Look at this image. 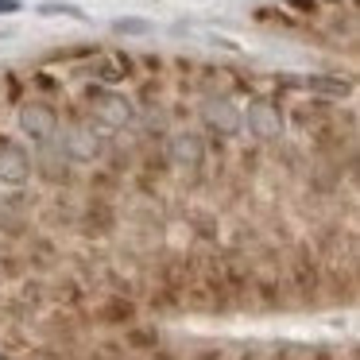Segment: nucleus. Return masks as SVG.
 Listing matches in <instances>:
<instances>
[{"mask_svg": "<svg viewBox=\"0 0 360 360\" xmlns=\"http://www.w3.org/2000/svg\"><path fill=\"white\" fill-rule=\"evenodd\" d=\"M58 148H63V155L70 159V163H94V159L101 155V136L94 132V124L74 120V124H66Z\"/></svg>", "mask_w": 360, "mask_h": 360, "instance_id": "nucleus-3", "label": "nucleus"}, {"mask_svg": "<svg viewBox=\"0 0 360 360\" xmlns=\"http://www.w3.org/2000/svg\"><path fill=\"white\" fill-rule=\"evenodd\" d=\"M51 143H39V174L51 182H63L66 174H70V159L63 155V148H51Z\"/></svg>", "mask_w": 360, "mask_h": 360, "instance_id": "nucleus-8", "label": "nucleus"}, {"mask_svg": "<svg viewBox=\"0 0 360 360\" xmlns=\"http://www.w3.org/2000/svg\"><path fill=\"white\" fill-rule=\"evenodd\" d=\"M314 360H329V352H314Z\"/></svg>", "mask_w": 360, "mask_h": 360, "instance_id": "nucleus-15", "label": "nucleus"}, {"mask_svg": "<svg viewBox=\"0 0 360 360\" xmlns=\"http://www.w3.org/2000/svg\"><path fill=\"white\" fill-rule=\"evenodd\" d=\"M287 86H302V89H314V94H329V97H345L349 94V82L341 78H326V74H310V78H287Z\"/></svg>", "mask_w": 360, "mask_h": 360, "instance_id": "nucleus-9", "label": "nucleus"}, {"mask_svg": "<svg viewBox=\"0 0 360 360\" xmlns=\"http://www.w3.org/2000/svg\"><path fill=\"white\" fill-rule=\"evenodd\" d=\"M32 179V155L24 143H16L12 136H0V182L4 186H24Z\"/></svg>", "mask_w": 360, "mask_h": 360, "instance_id": "nucleus-5", "label": "nucleus"}, {"mask_svg": "<svg viewBox=\"0 0 360 360\" xmlns=\"http://www.w3.org/2000/svg\"><path fill=\"white\" fill-rule=\"evenodd\" d=\"M290 4H295V8H310L314 12V0H290Z\"/></svg>", "mask_w": 360, "mask_h": 360, "instance_id": "nucleus-14", "label": "nucleus"}, {"mask_svg": "<svg viewBox=\"0 0 360 360\" xmlns=\"http://www.w3.org/2000/svg\"><path fill=\"white\" fill-rule=\"evenodd\" d=\"M89 112H94L97 124L105 128H124L128 120H132V101H128L124 94H117V89H89Z\"/></svg>", "mask_w": 360, "mask_h": 360, "instance_id": "nucleus-2", "label": "nucleus"}, {"mask_svg": "<svg viewBox=\"0 0 360 360\" xmlns=\"http://www.w3.org/2000/svg\"><path fill=\"white\" fill-rule=\"evenodd\" d=\"M0 360H12V356H8V352H0Z\"/></svg>", "mask_w": 360, "mask_h": 360, "instance_id": "nucleus-16", "label": "nucleus"}, {"mask_svg": "<svg viewBox=\"0 0 360 360\" xmlns=\"http://www.w3.org/2000/svg\"><path fill=\"white\" fill-rule=\"evenodd\" d=\"M105 318H109V321H124V318H132V302H124V298L109 302V306H105Z\"/></svg>", "mask_w": 360, "mask_h": 360, "instance_id": "nucleus-12", "label": "nucleus"}, {"mask_svg": "<svg viewBox=\"0 0 360 360\" xmlns=\"http://www.w3.org/2000/svg\"><path fill=\"white\" fill-rule=\"evenodd\" d=\"M240 128H248V136H256L259 143H271L283 136V109L271 97H252L240 112Z\"/></svg>", "mask_w": 360, "mask_h": 360, "instance_id": "nucleus-1", "label": "nucleus"}, {"mask_svg": "<svg viewBox=\"0 0 360 360\" xmlns=\"http://www.w3.org/2000/svg\"><path fill=\"white\" fill-rule=\"evenodd\" d=\"M202 124L210 128L213 136L229 140V136L240 132V109H236L229 97H205L202 101Z\"/></svg>", "mask_w": 360, "mask_h": 360, "instance_id": "nucleus-6", "label": "nucleus"}, {"mask_svg": "<svg viewBox=\"0 0 360 360\" xmlns=\"http://www.w3.org/2000/svg\"><path fill=\"white\" fill-rule=\"evenodd\" d=\"M39 16H70V20H86V12H82L78 4H70V0H47V4H39Z\"/></svg>", "mask_w": 360, "mask_h": 360, "instance_id": "nucleus-10", "label": "nucleus"}, {"mask_svg": "<svg viewBox=\"0 0 360 360\" xmlns=\"http://www.w3.org/2000/svg\"><path fill=\"white\" fill-rule=\"evenodd\" d=\"M20 128L32 143H51L58 136V112L47 101H27L20 109Z\"/></svg>", "mask_w": 360, "mask_h": 360, "instance_id": "nucleus-4", "label": "nucleus"}, {"mask_svg": "<svg viewBox=\"0 0 360 360\" xmlns=\"http://www.w3.org/2000/svg\"><path fill=\"white\" fill-rule=\"evenodd\" d=\"M12 12H20V0H0V16H12Z\"/></svg>", "mask_w": 360, "mask_h": 360, "instance_id": "nucleus-13", "label": "nucleus"}, {"mask_svg": "<svg viewBox=\"0 0 360 360\" xmlns=\"http://www.w3.org/2000/svg\"><path fill=\"white\" fill-rule=\"evenodd\" d=\"M112 32H117V35H148L151 24H148V20H140V16H128V20H117Z\"/></svg>", "mask_w": 360, "mask_h": 360, "instance_id": "nucleus-11", "label": "nucleus"}, {"mask_svg": "<svg viewBox=\"0 0 360 360\" xmlns=\"http://www.w3.org/2000/svg\"><path fill=\"white\" fill-rule=\"evenodd\" d=\"M167 159H171L179 171H198V167L205 163V143H202V136H194V132H174L171 140H167Z\"/></svg>", "mask_w": 360, "mask_h": 360, "instance_id": "nucleus-7", "label": "nucleus"}]
</instances>
